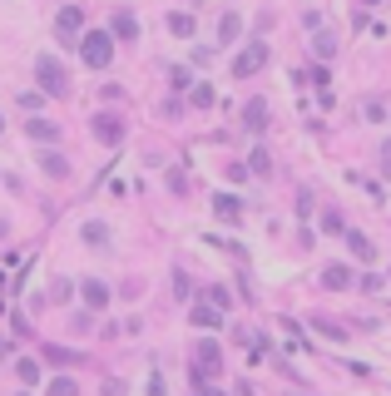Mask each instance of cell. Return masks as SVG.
Here are the masks:
<instances>
[{"label": "cell", "mask_w": 391, "mask_h": 396, "mask_svg": "<svg viewBox=\"0 0 391 396\" xmlns=\"http://www.w3.org/2000/svg\"><path fill=\"white\" fill-rule=\"evenodd\" d=\"M80 54H84V65H89V70H104L109 60H115V35L89 30V35L80 40Z\"/></svg>", "instance_id": "1"}, {"label": "cell", "mask_w": 391, "mask_h": 396, "mask_svg": "<svg viewBox=\"0 0 391 396\" xmlns=\"http://www.w3.org/2000/svg\"><path fill=\"white\" fill-rule=\"evenodd\" d=\"M35 75H40V89H50V94H65L70 85H65V65L54 60V54H40L35 60Z\"/></svg>", "instance_id": "2"}, {"label": "cell", "mask_w": 391, "mask_h": 396, "mask_svg": "<svg viewBox=\"0 0 391 396\" xmlns=\"http://www.w3.org/2000/svg\"><path fill=\"white\" fill-rule=\"evenodd\" d=\"M263 65H267V45H263V40H253V45L238 54V60H233V75H238V80H248V75H258Z\"/></svg>", "instance_id": "3"}, {"label": "cell", "mask_w": 391, "mask_h": 396, "mask_svg": "<svg viewBox=\"0 0 391 396\" xmlns=\"http://www.w3.org/2000/svg\"><path fill=\"white\" fill-rule=\"evenodd\" d=\"M193 357H198V362H193V381H203V376H218V367H223V352H218V342H203Z\"/></svg>", "instance_id": "4"}, {"label": "cell", "mask_w": 391, "mask_h": 396, "mask_svg": "<svg viewBox=\"0 0 391 396\" xmlns=\"http://www.w3.org/2000/svg\"><path fill=\"white\" fill-rule=\"evenodd\" d=\"M243 129L248 134H263L267 129V99H248L243 104Z\"/></svg>", "instance_id": "5"}, {"label": "cell", "mask_w": 391, "mask_h": 396, "mask_svg": "<svg viewBox=\"0 0 391 396\" xmlns=\"http://www.w3.org/2000/svg\"><path fill=\"white\" fill-rule=\"evenodd\" d=\"M94 134H99L104 144H119V139H124V119H119V115H94Z\"/></svg>", "instance_id": "6"}, {"label": "cell", "mask_w": 391, "mask_h": 396, "mask_svg": "<svg viewBox=\"0 0 391 396\" xmlns=\"http://www.w3.org/2000/svg\"><path fill=\"white\" fill-rule=\"evenodd\" d=\"M193 327H208V332H218V327H223V312H218V302H193Z\"/></svg>", "instance_id": "7"}, {"label": "cell", "mask_w": 391, "mask_h": 396, "mask_svg": "<svg viewBox=\"0 0 391 396\" xmlns=\"http://www.w3.org/2000/svg\"><path fill=\"white\" fill-rule=\"evenodd\" d=\"M213 208H218V218H223V223H238V218H243V198H238V193H218V198H213Z\"/></svg>", "instance_id": "8"}, {"label": "cell", "mask_w": 391, "mask_h": 396, "mask_svg": "<svg viewBox=\"0 0 391 396\" xmlns=\"http://www.w3.org/2000/svg\"><path fill=\"white\" fill-rule=\"evenodd\" d=\"M80 293H84V307H89V312H99V307L109 302V288H104V282H94V277H84Z\"/></svg>", "instance_id": "9"}, {"label": "cell", "mask_w": 391, "mask_h": 396, "mask_svg": "<svg viewBox=\"0 0 391 396\" xmlns=\"http://www.w3.org/2000/svg\"><path fill=\"white\" fill-rule=\"evenodd\" d=\"M80 25H84V10L80 6H65L60 15H54V30H60V35H75Z\"/></svg>", "instance_id": "10"}, {"label": "cell", "mask_w": 391, "mask_h": 396, "mask_svg": "<svg viewBox=\"0 0 391 396\" xmlns=\"http://www.w3.org/2000/svg\"><path fill=\"white\" fill-rule=\"evenodd\" d=\"M50 367H75L80 362V352H70V347H54V342H45V352H40Z\"/></svg>", "instance_id": "11"}, {"label": "cell", "mask_w": 391, "mask_h": 396, "mask_svg": "<svg viewBox=\"0 0 391 396\" xmlns=\"http://www.w3.org/2000/svg\"><path fill=\"white\" fill-rule=\"evenodd\" d=\"M347 282H352V272H347L342 263H332V267H322V288H332V293H337V288H347Z\"/></svg>", "instance_id": "12"}, {"label": "cell", "mask_w": 391, "mask_h": 396, "mask_svg": "<svg viewBox=\"0 0 391 396\" xmlns=\"http://www.w3.org/2000/svg\"><path fill=\"white\" fill-rule=\"evenodd\" d=\"M80 238H84L89 248H109V228H104V223H94V218H89L84 228H80Z\"/></svg>", "instance_id": "13"}, {"label": "cell", "mask_w": 391, "mask_h": 396, "mask_svg": "<svg viewBox=\"0 0 391 396\" xmlns=\"http://www.w3.org/2000/svg\"><path fill=\"white\" fill-rule=\"evenodd\" d=\"M115 35H119V40H139V20H134L129 10H115Z\"/></svg>", "instance_id": "14"}, {"label": "cell", "mask_w": 391, "mask_h": 396, "mask_svg": "<svg viewBox=\"0 0 391 396\" xmlns=\"http://www.w3.org/2000/svg\"><path fill=\"white\" fill-rule=\"evenodd\" d=\"M40 168H45L50 179H65V174H70V163H65L60 154H54V149H50V154H40Z\"/></svg>", "instance_id": "15"}, {"label": "cell", "mask_w": 391, "mask_h": 396, "mask_svg": "<svg viewBox=\"0 0 391 396\" xmlns=\"http://www.w3.org/2000/svg\"><path fill=\"white\" fill-rule=\"evenodd\" d=\"M347 243H352V253H357L362 263H371V258H376V248H371V238H367V233H347Z\"/></svg>", "instance_id": "16"}, {"label": "cell", "mask_w": 391, "mask_h": 396, "mask_svg": "<svg viewBox=\"0 0 391 396\" xmlns=\"http://www.w3.org/2000/svg\"><path fill=\"white\" fill-rule=\"evenodd\" d=\"M238 30H243V20L228 10V15H223V25H218V35H223V40H238Z\"/></svg>", "instance_id": "17"}, {"label": "cell", "mask_w": 391, "mask_h": 396, "mask_svg": "<svg viewBox=\"0 0 391 396\" xmlns=\"http://www.w3.org/2000/svg\"><path fill=\"white\" fill-rule=\"evenodd\" d=\"M45 396H80V386L70 381V376H60V381H50V391Z\"/></svg>", "instance_id": "18"}, {"label": "cell", "mask_w": 391, "mask_h": 396, "mask_svg": "<svg viewBox=\"0 0 391 396\" xmlns=\"http://www.w3.org/2000/svg\"><path fill=\"white\" fill-rule=\"evenodd\" d=\"M54 134H60V129H54L50 119H30V139H54Z\"/></svg>", "instance_id": "19"}, {"label": "cell", "mask_w": 391, "mask_h": 396, "mask_svg": "<svg viewBox=\"0 0 391 396\" xmlns=\"http://www.w3.org/2000/svg\"><path fill=\"white\" fill-rule=\"evenodd\" d=\"M312 50H317V54H322V60H327V54H332V50H337V40H332V35L322 30V35H312Z\"/></svg>", "instance_id": "20"}, {"label": "cell", "mask_w": 391, "mask_h": 396, "mask_svg": "<svg viewBox=\"0 0 391 396\" xmlns=\"http://www.w3.org/2000/svg\"><path fill=\"white\" fill-rule=\"evenodd\" d=\"M248 163H253V174H267V168H272L267 149H253V154H248Z\"/></svg>", "instance_id": "21"}, {"label": "cell", "mask_w": 391, "mask_h": 396, "mask_svg": "<svg viewBox=\"0 0 391 396\" xmlns=\"http://www.w3.org/2000/svg\"><path fill=\"white\" fill-rule=\"evenodd\" d=\"M15 372H20V381H40V362H35V357H25Z\"/></svg>", "instance_id": "22"}, {"label": "cell", "mask_w": 391, "mask_h": 396, "mask_svg": "<svg viewBox=\"0 0 391 396\" xmlns=\"http://www.w3.org/2000/svg\"><path fill=\"white\" fill-rule=\"evenodd\" d=\"M362 115L376 124V119H386V104H381V99H367V104H362Z\"/></svg>", "instance_id": "23"}, {"label": "cell", "mask_w": 391, "mask_h": 396, "mask_svg": "<svg viewBox=\"0 0 391 396\" xmlns=\"http://www.w3.org/2000/svg\"><path fill=\"white\" fill-rule=\"evenodd\" d=\"M169 30H174V35H193V20H189V15H169Z\"/></svg>", "instance_id": "24"}, {"label": "cell", "mask_w": 391, "mask_h": 396, "mask_svg": "<svg viewBox=\"0 0 391 396\" xmlns=\"http://www.w3.org/2000/svg\"><path fill=\"white\" fill-rule=\"evenodd\" d=\"M169 85H174V89H189L193 80H189V70H184V65H174V70H169Z\"/></svg>", "instance_id": "25"}, {"label": "cell", "mask_w": 391, "mask_h": 396, "mask_svg": "<svg viewBox=\"0 0 391 396\" xmlns=\"http://www.w3.org/2000/svg\"><path fill=\"white\" fill-rule=\"evenodd\" d=\"M174 293H179V298H189V293H193V282H189V272H174Z\"/></svg>", "instance_id": "26"}, {"label": "cell", "mask_w": 391, "mask_h": 396, "mask_svg": "<svg viewBox=\"0 0 391 396\" xmlns=\"http://www.w3.org/2000/svg\"><path fill=\"white\" fill-rule=\"evenodd\" d=\"M322 233H342V218L337 213H322Z\"/></svg>", "instance_id": "27"}, {"label": "cell", "mask_w": 391, "mask_h": 396, "mask_svg": "<svg viewBox=\"0 0 391 396\" xmlns=\"http://www.w3.org/2000/svg\"><path fill=\"white\" fill-rule=\"evenodd\" d=\"M193 104H198V109H208V104H213V89H208V85H198V89H193Z\"/></svg>", "instance_id": "28"}, {"label": "cell", "mask_w": 391, "mask_h": 396, "mask_svg": "<svg viewBox=\"0 0 391 396\" xmlns=\"http://www.w3.org/2000/svg\"><path fill=\"white\" fill-rule=\"evenodd\" d=\"M149 396H169V386H163V376H158V372L149 376Z\"/></svg>", "instance_id": "29"}, {"label": "cell", "mask_w": 391, "mask_h": 396, "mask_svg": "<svg viewBox=\"0 0 391 396\" xmlns=\"http://www.w3.org/2000/svg\"><path fill=\"white\" fill-rule=\"evenodd\" d=\"M104 396H124V386L119 381H104Z\"/></svg>", "instance_id": "30"}, {"label": "cell", "mask_w": 391, "mask_h": 396, "mask_svg": "<svg viewBox=\"0 0 391 396\" xmlns=\"http://www.w3.org/2000/svg\"><path fill=\"white\" fill-rule=\"evenodd\" d=\"M198 396H223V391H218V386H203V381H198Z\"/></svg>", "instance_id": "31"}, {"label": "cell", "mask_w": 391, "mask_h": 396, "mask_svg": "<svg viewBox=\"0 0 391 396\" xmlns=\"http://www.w3.org/2000/svg\"><path fill=\"white\" fill-rule=\"evenodd\" d=\"M6 357H10V342H0V362H6Z\"/></svg>", "instance_id": "32"}, {"label": "cell", "mask_w": 391, "mask_h": 396, "mask_svg": "<svg viewBox=\"0 0 391 396\" xmlns=\"http://www.w3.org/2000/svg\"><path fill=\"white\" fill-rule=\"evenodd\" d=\"M0 129H6V119H0Z\"/></svg>", "instance_id": "33"}]
</instances>
